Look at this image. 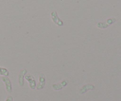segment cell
Wrapping results in <instances>:
<instances>
[{
	"label": "cell",
	"mask_w": 121,
	"mask_h": 101,
	"mask_svg": "<svg viewBox=\"0 0 121 101\" xmlns=\"http://www.w3.org/2000/svg\"><path fill=\"white\" fill-rule=\"evenodd\" d=\"M25 79L29 83V86L31 89H35L36 88V82L35 78L30 74H27L25 76Z\"/></svg>",
	"instance_id": "obj_1"
},
{
	"label": "cell",
	"mask_w": 121,
	"mask_h": 101,
	"mask_svg": "<svg viewBox=\"0 0 121 101\" xmlns=\"http://www.w3.org/2000/svg\"><path fill=\"white\" fill-rule=\"evenodd\" d=\"M2 82L4 83L5 86V89L7 92L8 93H11L12 92V85L11 80L7 76H2Z\"/></svg>",
	"instance_id": "obj_2"
},
{
	"label": "cell",
	"mask_w": 121,
	"mask_h": 101,
	"mask_svg": "<svg viewBox=\"0 0 121 101\" xmlns=\"http://www.w3.org/2000/svg\"><path fill=\"white\" fill-rule=\"evenodd\" d=\"M69 81L67 79H63L61 82H59L58 83L56 84H53L52 85V87L54 89V90H57V91H59V90L61 89L62 88H63L64 87L66 86L68 83Z\"/></svg>",
	"instance_id": "obj_3"
},
{
	"label": "cell",
	"mask_w": 121,
	"mask_h": 101,
	"mask_svg": "<svg viewBox=\"0 0 121 101\" xmlns=\"http://www.w3.org/2000/svg\"><path fill=\"white\" fill-rule=\"evenodd\" d=\"M46 85V77H45L44 74H40L39 76V81L37 85L36 86V88L37 89H41L44 87Z\"/></svg>",
	"instance_id": "obj_4"
},
{
	"label": "cell",
	"mask_w": 121,
	"mask_h": 101,
	"mask_svg": "<svg viewBox=\"0 0 121 101\" xmlns=\"http://www.w3.org/2000/svg\"><path fill=\"white\" fill-rule=\"evenodd\" d=\"M27 73V70L22 69L21 70L18 76V83L20 86H23L24 85V77L25 75Z\"/></svg>",
	"instance_id": "obj_5"
},
{
	"label": "cell",
	"mask_w": 121,
	"mask_h": 101,
	"mask_svg": "<svg viewBox=\"0 0 121 101\" xmlns=\"http://www.w3.org/2000/svg\"><path fill=\"white\" fill-rule=\"evenodd\" d=\"M95 89V86H93L92 84H87L84 86H83L81 88V89L79 91V93L80 94H83V93H86L89 90H93Z\"/></svg>",
	"instance_id": "obj_6"
},
{
	"label": "cell",
	"mask_w": 121,
	"mask_h": 101,
	"mask_svg": "<svg viewBox=\"0 0 121 101\" xmlns=\"http://www.w3.org/2000/svg\"><path fill=\"white\" fill-rule=\"evenodd\" d=\"M9 75V72L8 70L4 67H0V76H8Z\"/></svg>",
	"instance_id": "obj_7"
},
{
	"label": "cell",
	"mask_w": 121,
	"mask_h": 101,
	"mask_svg": "<svg viewBox=\"0 0 121 101\" xmlns=\"http://www.w3.org/2000/svg\"><path fill=\"white\" fill-rule=\"evenodd\" d=\"M13 101V98L11 97V96H9L7 98V99H5V101Z\"/></svg>",
	"instance_id": "obj_8"
},
{
	"label": "cell",
	"mask_w": 121,
	"mask_h": 101,
	"mask_svg": "<svg viewBox=\"0 0 121 101\" xmlns=\"http://www.w3.org/2000/svg\"></svg>",
	"instance_id": "obj_9"
}]
</instances>
